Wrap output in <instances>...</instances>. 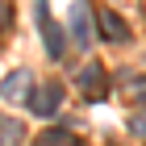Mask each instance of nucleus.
Segmentation results:
<instances>
[{
  "label": "nucleus",
  "mask_w": 146,
  "mask_h": 146,
  "mask_svg": "<svg viewBox=\"0 0 146 146\" xmlns=\"http://www.w3.org/2000/svg\"><path fill=\"white\" fill-rule=\"evenodd\" d=\"M29 92H34V75L25 67H17V71H9L4 75V84H0V96L9 104H21V100H29Z\"/></svg>",
  "instance_id": "obj_1"
},
{
  "label": "nucleus",
  "mask_w": 146,
  "mask_h": 146,
  "mask_svg": "<svg viewBox=\"0 0 146 146\" xmlns=\"http://www.w3.org/2000/svg\"><path fill=\"white\" fill-rule=\"evenodd\" d=\"M75 84H79V92H84L88 100H104V96H109V88H104V67H100V63H88V67L75 75Z\"/></svg>",
  "instance_id": "obj_2"
},
{
  "label": "nucleus",
  "mask_w": 146,
  "mask_h": 146,
  "mask_svg": "<svg viewBox=\"0 0 146 146\" xmlns=\"http://www.w3.org/2000/svg\"><path fill=\"white\" fill-rule=\"evenodd\" d=\"M58 104H63V88H58V84H46V88H38L34 96H29V109H34L38 117H54Z\"/></svg>",
  "instance_id": "obj_3"
},
{
  "label": "nucleus",
  "mask_w": 146,
  "mask_h": 146,
  "mask_svg": "<svg viewBox=\"0 0 146 146\" xmlns=\"http://www.w3.org/2000/svg\"><path fill=\"white\" fill-rule=\"evenodd\" d=\"M92 21H96V13L88 9V0H75L71 4V34H75V42H84V46L92 42Z\"/></svg>",
  "instance_id": "obj_4"
},
{
  "label": "nucleus",
  "mask_w": 146,
  "mask_h": 146,
  "mask_svg": "<svg viewBox=\"0 0 146 146\" xmlns=\"http://www.w3.org/2000/svg\"><path fill=\"white\" fill-rule=\"evenodd\" d=\"M38 21H42V42H46V54L58 58L63 54V29H58L50 17H46V0H38Z\"/></svg>",
  "instance_id": "obj_5"
},
{
  "label": "nucleus",
  "mask_w": 146,
  "mask_h": 146,
  "mask_svg": "<svg viewBox=\"0 0 146 146\" xmlns=\"http://www.w3.org/2000/svg\"><path fill=\"white\" fill-rule=\"evenodd\" d=\"M96 25H100V38H104V42H125V38H129L125 21L113 9H100V13H96Z\"/></svg>",
  "instance_id": "obj_6"
},
{
  "label": "nucleus",
  "mask_w": 146,
  "mask_h": 146,
  "mask_svg": "<svg viewBox=\"0 0 146 146\" xmlns=\"http://www.w3.org/2000/svg\"><path fill=\"white\" fill-rule=\"evenodd\" d=\"M0 146H21V121L0 117Z\"/></svg>",
  "instance_id": "obj_7"
},
{
  "label": "nucleus",
  "mask_w": 146,
  "mask_h": 146,
  "mask_svg": "<svg viewBox=\"0 0 146 146\" xmlns=\"http://www.w3.org/2000/svg\"><path fill=\"white\" fill-rule=\"evenodd\" d=\"M38 146H79V142L67 129H46V134H38Z\"/></svg>",
  "instance_id": "obj_8"
},
{
  "label": "nucleus",
  "mask_w": 146,
  "mask_h": 146,
  "mask_svg": "<svg viewBox=\"0 0 146 146\" xmlns=\"http://www.w3.org/2000/svg\"><path fill=\"white\" fill-rule=\"evenodd\" d=\"M121 88L129 92V96H134V100H146V79H125Z\"/></svg>",
  "instance_id": "obj_9"
},
{
  "label": "nucleus",
  "mask_w": 146,
  "mask_h": 146,
  "mask_svg": "<svg viewBox=\"0 0 146 146\" xmlns=\"http://www.w3.org/2000/svg\"><path fill=\"white\" fill-rule=\"evenodd\" d=\"M129 134H138V138H146V109H138L134 117H129Z\"/></svg>",
  "instance_id": "obj_10"
},
{
  "label": "nucleus",
  "mask_w": 146,
  "mask_h": 146,
  "mask_svg": "<svg viewBox=\"0 0 146 146\" xmlns=\"http://www.w3.org/2000/svg\"><path fill=\"white\" fill-rule=\"evenodd\" d=\"M9 21H13V13H9V0H0V34L9 29Z\"/></svg>",
  "instance_id": "obj_11"
}]
</instances>
